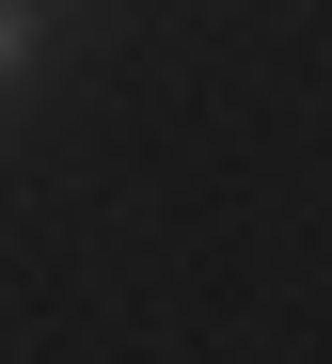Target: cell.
Wrapping results in <instances>:
<instances>
[{
  "mask_svg": "<svg viewBox=\"0 0 332 364\" xmlns=\"http://www.w3.org/2000/svg\"><path fill=\"white\" fill-rule=\"evenodd\" d=\"M16 48H32V16H16V0H0V64H16Z\"/></svg>",
  "mask_w": 332,
  "mask_h": 364,
  "instance_id": "obj_1",
  "label": "cell"
}]
</instances>
